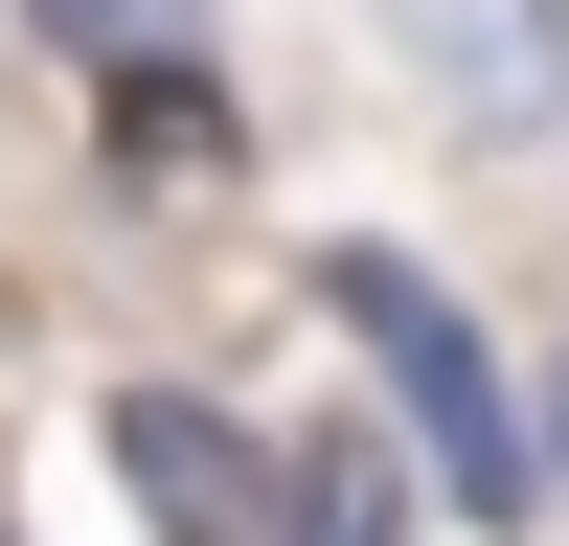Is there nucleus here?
I'll return each instance as SVG.
<instances>
[{
	"label": "nucleus",
	"instance_id": "f257e3e1",
	"mask_svg": "<svg viewBox=\"0 0 569 546\" xmlns=\"http://www.w3.org/2000/svg\"><path fill=\"white\" fill-rule=\"evenodd\" d=\"M319 318L365 342V387H388L410 478H433L479 546H525L547 501H569V478H547V410L501 387V342L456 318V273H433V251H388V228H319Z\"/></svg>",
	"mask_w": 569,
	"mask_h": 546
},
{
	"label": "nucleus",
	"instance_id": "f03ea898",
	"mask_svg": "<svg viewBox=\"0 0 569 546\" xmlns=\"http://www.w3.org/2000/svg\"><path fill=\"white\" fill-rule=\"evenodd\" d=\"M91 433H114V478H137L160 546H297V433H251L228 387H114Z\"/></svg>",
	"mask_w": 569,
	"mask_h": 546
},
{
	"label": "nucleus",
	"instance_id": "7ed1b4c3",
	"mask_svg": "<svg viewBox=\"0 0 569 546\" xmlns=\"http://www.w3.org/2000/svg\"><path fill=\"white\" fill-rule=\"evenodd\" d=\"M365 23H388V69L456 136H547L569 114V0H365Z\"/></svg>",
	"mask_w": 569,
	"mask_h": 546
},
{
	"label": "nucleus",
	"instance_id": "20e7f679",
	"mask_svg": "<svg viewBox=\"0 0 569 546\" xmlns=\"http://www.w3.org/2000/svg\"><path fill=\"white\" fill-rule=\"evenodd\" d=\"M114 160L137 182H228V160H251V91H228L206 46H182V69H114Z\"/></svg>",
	"mask_w": 569,
	"mask_h": 546
},
{
	"label": "nucleus",
	"instance_id": "39448f33",
	"mask_svg": "<svg viewBox=\"0 0 569 546\" xmlns=\"http://www.w3.org/2000/svg\"><path fill=\"white\" fill-rule=\"evenodd\" d=\"M23 46L114 91V69H182V46H206V0H23Z\"/></svg>",
	"mask_w": 569,
	"mask_h": 546
},
{
	"label": "nucleus",
	"instance_id": "423d86ee",
	"mask_svg": "<svg viewBox=\"0 0 569 546\" xmlns=\"http://www.w3.org/2000/svg\"><path fill=\"white\" fill-rule=\"evenodd\" d=\"M297 546H410V478H388V433H297Z\"/></svg>",
	"mask_w": 569,
	"mask_h": 546
},
{
	"label": "nucleus",
	"instance_id": "0eeeda50",
	"mask_svg": "<svg viewBox=\"0 0 569 546\" xmlns=\"http://www.w3.org/2000/svg\"><path fill=\"white\" fill-rule=\"evenodd\" d=\"M547 478H569V364H547Z\"/></svg>",
	"mask_w": 569,
	"mask_h": 546
},
{
	"label": "nucleus",
	"instance_id": "6e6552de",
	"mask_svg": "<svg viewBox=\"0 0 569 546\" xmlns=\"http://www.w3.org/2000/svg\"><path fill=\"white\" fill-rule=\"evenodd\" d=\"M0 546H23V524H0Z\"/></svg>",
	"mask_w": 569,
	"mask_h": 546
}]
</instances>
